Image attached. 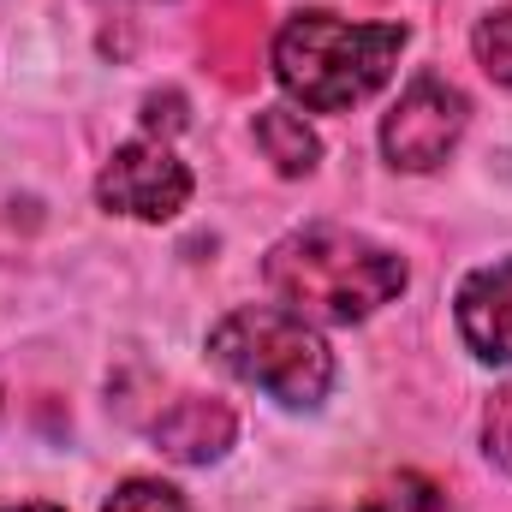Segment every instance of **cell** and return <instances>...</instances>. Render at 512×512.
<instances>
[{"label":"cell","mask_w":512,"mask_h":512,"mask_svg":"<svg viewBox=\"0 0 512 512\" xmlns=\"http://www.w3.org/2000/svg\"><path fill=\"white\" fill-rule=\"evenodd\" d=\"M405 24H352L340 12H292L274 36V78L316 114H340L382 90Z\"/></svg>","instance_id":"obj_1"},{"label":"cell","mask_w":512,"mask_h":512,"mask_svg":"<svg viewBox=\"0 0 512 512\" xmlns=\"http://www.w3.org/2000/svg\"><path fill=\"white\" fill-rule=\"evenodd\" d=\"M268 286L316 322H364L405 286V262L346 227H304L268 251Z\"/></svg>","instance_id":"obj_2"},{"label":"cell","mask_w":512,"mask_h":512,"mask_svg":"<svg viewBox=\"0 0 512 512\" xmlns=\"http://www.w3.org/2000/svg\"><path fill=\"white\" fill-rule=\"evenodd\" d=\"M209 352L239 382L274 393L280 405H322L334 387V352L328 340L286 310H233L215 322Z\"/></svg>","instance_id":"obj_3"},{"label":"cell","mask_w":512,"mask_h":512,"mask_svg":"<svg viewBox=\"0 0 512 512\" xmlns=\"http://www.w3.org/2000/svg\"><path fill=\"white\" fill-rule=\"evenodd\" d=\"M465 120H471V102L465 90H453L447 78H417L393 114L382 120V149L393 167L405 173H429L453 155V143L465 137Z\"/></svg>","instance_id":"obj_4"},{"label":"cell","mask_w":512,"mask_h":512,"mask_svg":"<svg viewBox=\"0 0 512 512\" xmlns=\"http://www.w3.org/2000/svg\"><path fill=\"white\" fill-rule=\"evenodd\" d=\"M102 209L131 215V221H167L191 203V173L167 143H126L96 179Z\"/></svg>","instance_id":"obj_5"},{"label":"cell","mask_w":512,"mask_h":512,"mask_svg":"<svg viewBox=\"0 0 512 512\" xmlns=\"http://www.w3.org/2000/svg\"><path fill=\"white\" fill-rule=\"evenodd\" d=\"M262 42H268V6L262 0H203L197 6V48L227 90H256Z\"/></svg>","instance_id":"obj_6"},{"label":"cell","mask_w":512,"mask_h":512,"mask_svg":"<svg viewBox=\"0 0 512 512\" xmlns=\"http://www.w3.org/2000/svg\"><path fill=\"white\" fill-rule=\"evenodd\" d=\"M233 411L221 405V399H209V393H179L155 423H149V435H155V447L167 453V459H179V465H209V459H221L227 447H233Z\"/></svg>","instance_id":"obj_7"},{"label":"cell","mask_w":512,"mask_h":512,"mask_svg":"<svg viewBox=\"0 0 512 512\" xmlns=\"http://www.w3.org/2000/svg\"><path fill=\"white\" fill-rule=\"evenodd\" d=\"M459 328L483 358L512 364V262H495L459 286Z\"/></svg>","instance_id":"obj_8"},{"label":"cell","mask_w":512,"mask_h":512,"mask_svg":"<svg viewBox=\"0 0 512 512\" xmlns=\"http://www.w3.org/2000/svg\"><path fill=\"white\" fill-rule=\"evenodd\" d=\"M256 143H262V155H268L286 179L310 173V167H316V155H322L316 131L304 126L292 108H268V114H256Z\"/></svg>","instance_id":"obj_9"},{"label":"cell","mask_w":512,"mask_h":512,"mask_svg":"<svg viewBox=\"0 0 512 512\" xmlns=\"http://www.w3.org/2000/svg\"><path fill=\"white\" fill-rule=\"evenodd\" d=\"M358 512H447V495H441V483H429L417 471H399Z\"/></svg>","instance_id":"obj_10"},{"label":"cell","mask_w":512,"mask_h":512,"mask_svg":"<svg viewBox=\"0 0 512 512\" xmlns=\"http://www.w3.org/2000/svg\"><path fill=\"white\" fill-rule=\"evenodd\" d=\"M471 48H477L483 72H489L495 84H512V6H501V12H489V18L477 24Z\"/></svg>","instance_id":"obj_11"},{"label":"cell","mask_w":512,"mask_h":512,"mask_svg":"<svg viewBox=\"0 0 512 512\" xmlns=\"http://www.w3.org/2000/svg\"><path fill=\"white\" fill-rule=\"evenodd\" d=\"M102 512H191V501L173 489V483H149V477H131L126 489H114V501Z\"/></svg>","instance_id":"obj_12"},{"label":"cell","mask_w":512,"mask_h":512,"mask_svg":"<svg viewBox=\"0 0 512 512\" xmlns=\"http://www.w3.org/2000/svg\"><path fill=\"white\" fill-rule=\"evenodd\" d=\"M483 447H489V459H495V465H507V471H512V387H501V393L489 399Z\"/></svg>","instance_id":"obj_13"},{"label":"cell","mask_w":512,"mask_h":512,"mask_svg":"<svg viewBox=\"0 0 512 512\" xmlns=\"http://www.w3.org/2000/svg\"><path fill=\"white\" fill-rule=\"evenodd\" d=\"M12 512H60V507H42V501H30V507H12Z\"/></svg>","instance_id":"obj_14"},{"label":"cell","mask_w":512,"mask_h":512,"mask_svg":"<svg viewBox=\"0 0 512 512\" xmlns=\"http://www.w3.org/2000/svg\"><path fill=\"white\" fill-rule=\"evenodd\" d=\"M0 399H6V393H0Z\"/></svg>","instance_id":"obj_15"}]
</instances>
